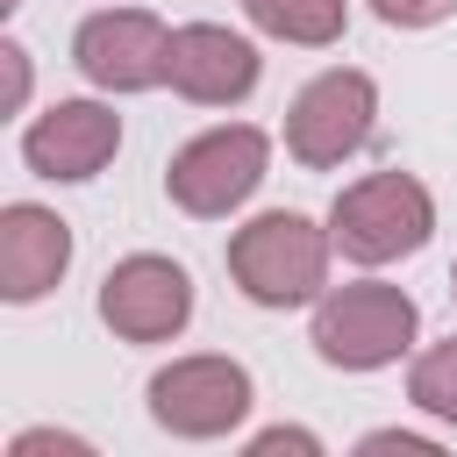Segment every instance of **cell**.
Segmentation results:
<instances>
[{"mask_svg": "<svg viewBox=\"0 0 457 457\" xmlns=\"http://www.w3.org/2000/svg\"><path fill=\"white\" fill-rule=\"evenodd\" d=\"M250 29L293 50H328L350 29V0H243Z\"/></svg>", "mask_w": 457, "mask_h": 457, "instance_id": "7c38bea8", "label": "cell"}, {"mask_svg": "<svg viewBox=\"0 0 457 457\" xmlns=\"http://www.w3.org/2000/svg\"><path fill=\"white\" fill-rule=\"evenodd\" d=\"M114 150H121V114L107 100H57L21 129V164L57 186L100 179L114 164Z\"/></svg>", "mask_w": 457, "mask_h": 457, "instance_id": "9c48e42d", "label": "cell"}, {"mask_svg": "<svg viewBox=\"0 0 457 457\" xmlns=\"http://www.w3.org/2000/svg\"><path fill=\"white\" fill-rule=\"evenodd\" d=\"M0 64H7V107L29 100V50L21 43H0Z\"/></svg>", "mask_w": 457, "mask_h": 457, "instance_id": "2e32d148", "label": "cell"}, {"mask_svg": "<svg viewBox=\"0 0 457 457\" xmlns=\"http://www.w3.org/2000/svg\"><path fill=\"white\" fill-rule=\"evenodd\" d=\"M264 171H271V136L250 129V121H228V129H207V136H193V143L171 150L164 193H171L179 214L221 221V214H236L264 186Z\"/></svg>", "mask_w": 457, "mask_h": 457, "instance_id": "277c9868", "label": "cell"}, {"mask_svg": "<svg viewBox=\"0 0 457 457\" xmlns=\"http://www.w3.org/2000/svg\"><path fill=\"white\" fill-rule=\"evenodd\" d=\"M64 271H71V221L50 214V207H36V200L0 207V300L29 307Z\"/></svg>", "mask_w": 457, "mask_h": 457, "instance_id": "8fae6325", "label": "cell"}, {"mask_svg": "<svg viewBox=\"0 0 457 457\" xmlns=\"http://www.w3.org/2000/svg\"><path fill=\"white\" fill-rule=\"evenodd\" d=\"M328 236L350 264H393V257H414L436 236V200L414 171H364L357 186L336 193Z\"/></svg>", "mask_w": 457, "mask_h": 457, "instance_id": "3957f363", "label": "cell"}, {"mask_svg": "<svg viewBox=\"0 0 457 457\" xmlns=\"http://www.w3.org/2000/svg\"><path fill=\"white\" fill-rule=\"evenodd\" d=\"M414 328H421V307L386 286V278H357V286H328L314 300V357L336 364V371H386L414 350Z\"/></svg>", "mask_w": 457, "mask_h": 457, "instance_id": "7a4b0ae2", "label": "cell"}, {"mask_svg": "<svg viewBox=\"0 0 457 457\" xmlns=\"http://www.w3.org/2000/svg\"><path fill=\"white\" fill-rule=\"evenodd\" d=\"M378 129V86L350 64L307 79L286 107V157L300 171H336L343 157H357Z\"/></svg>", "mask_w": 457, "mask_h": 457, "instance_id": "5b68a950", "label": "cell"}, {"mask_svg": "<svg viewBox=\"0 0 457 457\" xmlns=\"http://www.w3.org/2000/svg\"><path fill=\"white\" fill-rule=\"evenodd\" d=\"M364 450H407V457H436V443H428V436H407V428H378V436H364Z\"/></svg>", "mask_w": 457, "mask_h": 457, "instance_id": "e0dca14e", "label": "cell"}, {"mask_svg": "<svg viewBox=\"0 0 457 457\" xmlns=\"http://www.w3.org/2000/svg\"><path fill=\"white\" fill-rule=\"evenodd\" d=\"M257 71H264V57L236 29H221V21L171 29V79L164 86L179 100H193V107H236V100L257 93Z\"/></svg>", "mask_w": 457, "mask_h": 457, "instance_id": "30bf717a", "label": "cell"}, {"mask_svg": "<svg viewBox=\"0 0 457 457\" xmlns=\"http://www.w3.org/2000/svg\"><path fill=\"white\" fill-rule=\"evenodd\" d=\"M29 450H79V457H86V443H79V436H57V428H29V436H14V457H29Z\"/></svg>", "mask_w": 457, "mask_h": 457, "instance_id": "ac0fdd59", "label": "cell"}, {"mask_svg": "<svg viewBox=\"0 0 457 457\" xmlns=\"http://www.w3.org/2000/svg\"><path fill=\"white\" fill-rule=\"evenodd\" d=\"M371 14L386 29H436V21L457 14V0H371Z\"/></svg>", "mask_w": 457, "mask_h": 457, "instance_id": "5bb4252c", "label": "cell"}, {"mask_svg": "<svg viewBox=\"0 0 457 457\" xmlns=\"http://www.w3.org/2000/svg\"><path fill=\"white\" fill-rule=\"evenodd\" d=\"M100 321L121 343H171L193 321V278H186V264H171L157 250L121 257L100 278Z\"/></svg>", "mask_w": 457, "mask_h": 457, "instance_id": "ba28073f", "label": "cell"}, {"mask_svg": "<svg viewBox=\"0 0 457 457\" xmlns=\"http://www.w3.org/2000/svg\"><path fill=\"white\" fill-rule=\"evenodd\" d=\"M71 64L100 93H150L171 79V29L150 7H100L79 21Z\"/></svg>", "mask_w": 457, "mask_h": 457, "instance_id": "8992f818", "label": "cell"}, {"mask_svg": "<svg viewBox=\"0 0 457 457\" xmlns=\"http://www.w3.org/2000/svg\"><path fill=\"white\" fill-rule=\"evenodd\" d=\"M250 414V371L236 357H179L150 378V421L186 443H214L243 428Z\"/></svg>", "mask_w": 457, "mask_h": 457, "instance_id": "52a82bcc", "label": "cell"}, {"mask_svg": "<svg viewBox=\"0 0 457 457\" xmlns=\"http://www.w3.org/2000/svg\"><path fill=\"white\" fill-rule=\"evenodd\" d=\"M407 400H414L421 414H436V421L457 428V336H450V343H428V350L414 357V371H407Z\"/></svg>", "mask_w": 457, "mask_h": 457, "instance_id": "4fadbf2b", "label": "cell"}, {"mask_svg": "<svg viewBox=\"0 0 457 457\" xmlns=\"http://www.w3.org/2000/svg\"><path fill=\"white\" fill-rule=\"evenodd\" d=\"M250 450H257V457H271V450H300V457H314L321 443H314L307 428H264V436H250Z\"/></svg>", "mask_w": 457, "mask_h": 457, "instance_id": "9a60e30c", "label": "cell"}, {"mask_svg": "<svg viewBox=\"0 0 457 457\" xmlns=\"http://www.w3.org/2000/svg\"><path fill=\"white\" fill-rule=\"evenodd\" d=\"M450 300H457V264H450Z\"/></svg>", "mask_w": 457, "mask_h": 457, "instance_id": "d6986e66", "label": "cell"}, {"mask_svg": "<svg viewBox=\"0 0 457 457\" xmlns=\"http://www.w3.org/2000/svg\"><path fill=\"white\" fill-rule=\"evenodd\" d=\"M328 228H314L293 207H271L228 236V278L250 307H314L328 293Z\"/></svg>", "mask_w": 457, "mask_h": 457, "instance_id": "6da1fadb", "label": "cell"}]
</instances>
